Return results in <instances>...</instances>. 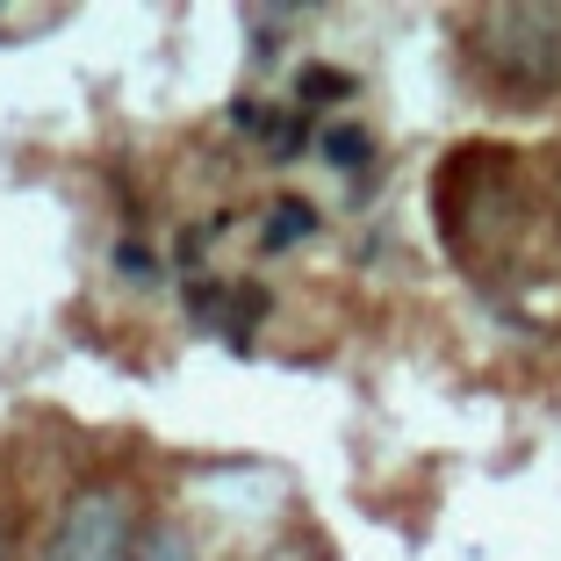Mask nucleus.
I'll use <instances>...</instances> for the list:
<instances>
[{"instance_id":"f257e3e1","label":"nucleus","mask_w":561,"mask_h":561,"mask_svg":"<svg viewBox=\"0 0 561 561\" xmlns=\"http://www.w3.org/2000/svg\"><path fill=\"white\" fill-rule=\"evenodd\" d=\"M468 66L490 94L518 101H554L561 94V8L554 0H518V8H476L461 15Z\"/></svg>"},{"instance_id":"f03ea898","label":"nucleus","mask_w":561,"mask_h":561,"mask_svg":"<svg viewBox=\"0 0 561 561\" xmlns=\"http://www.w3.org/2000/svg\"><path fill=\"white\" fill-rule=\"evenodd\" d=\"M130 547H137V496L123 482H87L50 518L36 561H130Z\"/></svg>"},{"instance_id":"7ed1b4c3","label":"nucleus","mask_w":561,"mask_h":561,"mask_svg":"<svg viewBox=\"0 0 561 561\" xmlns=\"http://www.w3.org/2000/svg\"><path fill=\"white\" fill-rule=\"evenodd\" d=\"M310 231H317V209H310V202H296V195H288V202H274V209H266V231H260V245H266V252H288L296 238H310Z\"/></svg>"},{"instance_id":"20e7f679","label":"nucleus","mask_w":561,"mask_h":561,"mask_svg":"<svg viewBox=\"0 0 561 561\" xmlns=\"http://www.w3.org/2000/svg\"><path fill=\"white\" fill-rule=\"evenodd\" d=\"M130 561H202V554H195V540H187L181 526H165V518H151V526H137V547H130Z\"/></svg>"},{"instance_id":"39448f33","label":"nucleus","mask_w":561,"mask_h":561,"mask_svg":"<svg viewBox=\"0 0 561 561\" xmlns=\"http://www.w3.org/2000/svg\"><path fill=\"white\" fill-rule=\"evenodd\" d=\"M317 151H324L331 165H360V159H367V130H353V123H331V130L317 137Z\"/></svg>"},{"instance_id":"423d86ee","label":"nucleus","mask_w":561,"mask_h":561,"mask_svg":"<svg viewBox=\"0 0 561 561\" xmlns=\"http://www.w3.org/2000/svg\"><path fill=\"white\" fill-rule=\"evenodd\" d=\"M302 94H353V80H346V72H324V66H317V72H302Z\"/></svg>"},{"instance_id":"0eeeda50","label":"nucleus","mask_w":561,"mask_h":561,"mask_svg":"<svg viewBox=\"0 0 561 561\" xmlns=\"http://www.w3.org/2000/svg\"><path fill=\"white\" fill-rule=\"evenodd\" d=\"M116 266H123L130 280H151V252H145V245H123V252H116Z\"/></svg>"},{"instance_id":"6e6552de","label":"nucleus","mask_w":561,"mask_h":561,"mask_svg":"<svg viewBox=\"0 0 561 561\" xmlns=\"http://www.w3.org/2000/svg\"><path fill=\"white\" fill-rule=\"evenodd\" d=\"M554 224H561V181H554Z\"/></svg>"},{"instance_id":"1a4fd4ad","label":"nucleus","mask_w":561,"mask_h":561,"mask_svg":"<svg viewBox=\"0 0 561 561\" xmlns=\"http://www.w3.org/2000/svg\"><path fill=\"white\" fill-rule=\"evenodd\" d=\"M0 561H8V533H0Z\"/></svg>"}]
</instances>
